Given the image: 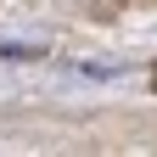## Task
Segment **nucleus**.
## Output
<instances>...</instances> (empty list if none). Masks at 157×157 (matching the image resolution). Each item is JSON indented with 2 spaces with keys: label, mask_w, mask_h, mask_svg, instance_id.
Returning a JSON list of instances; mask_svg holds the SVG:
<instances>
[{
  "label": "nucleus",
  "mask_w": 157,
  "mask_h": 157,
  "mask_svg": "<svg viewBox=\"0 0 157 157\" xmlns=\"http://www.w3.org/2000/svg\"><path fill=\"white\" fill-rule=\"evenodd\" d=\"M34 56H45L39 45H0V62H34Z\"/></svg>",
  "instance_id": "f257e3e1"
}]
</instances>
